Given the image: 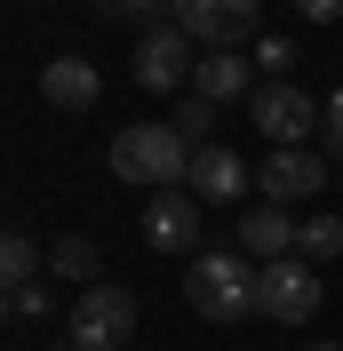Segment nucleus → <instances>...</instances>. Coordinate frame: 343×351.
I'll use <instances>...</instances> for the list:
<instances>
[{
  "label": "nucleus",
  "instance_id": "1",
  "mask_svg": "<svg viewBox=\"0 0 343 351\" xmlns=\"http://www.w3.org/2000/svg\"><path fill=\"white\" fill-rule=\"evenodd\" d=\"M184 295H192L200 319L232 328V319L263 311V271L239 256V247H208V256H192V271H184Z\"/></svg>",
  "mask_w": 343,
  "mask_h": 351
},
{
  "label": "nucleus",
  "instance_id": "2",
  "mask_svg": "<svg viewBox=\"0 0 343 351\" xmlns=\"http://www.w3.org/2000/svg\"><path fill=\"white\" fill-rule=\"evenodd\" d=\"M112 176L120 184H152V192H176L192 176V144L168 120H128V128L112 136Z\"/></svg>",
  "mask_w": 343,
  "mask_h": 351
},
{
  "label": "nucleus",
  "instance_id": "3",
  "mask_svg": "<svg viewBox=\"0 0 343 351\" xmlns=\"http://www.w3.org/2000/svg\"><path fill=\"white\" fill-rule=\"evenodd\" d=\"M248 120H256V136L272 152H311V128H327V104H311L296 80H263Z\"/></svg>",
  "mask_w": 343,
  "mask_h": 351
},
{
  "label": "nucleus",
  "instance_id": "4",
  "mask_svg": "<svg viewBox=\"0 0 343 351\" xmlns=\"http://www.w3.org/2000/svg\"><path fill=\"white\" fill-rule=\"evenodd\" d=\"M128 335H136V287L104 280V287H88V295H72V335H64V343H80V351H120Z\"/></svg>",
  "mask_w": 343,
  "mask_h": 351
},
{
  "label": "nucleus",
  "instance_id": "5",
  "mask_svg": "<svg viewBox=\"0 0 343 351\" xmlns=\"http://www.w3.org/2000/svg\"><path fill=\"white\" fill-rule=\"evenodd\" d=\"M192 80H200V48H192V32L176 16L136 40V88L144 96H176V88H192Z\"/></svg>",
  "mask_w": 343,
  "mask_h": 351
},
{
  "label": "nucleus",
  "instance_id": "6",
  "mask_svg": "<svg viewBox=\"0 0 343 351\" xmlns=\"http://www.w3.org/2000/svg\"><path fill=\"white\" fill-rule=\"evenodd\" d=\"M320 304H327V295H320V271H311L303 256L263 263V319H279V328H303Z\"/></svg>",
  "mask_w": 343,
  "mask_h": 351
},
{
  "label": "nucleus",
  "instance_id": "7",
  "mask_svg": "<svg viewBox=\"0 0 343 351\" xmlns=\"http://www.w3.org/2000/svg\"><path fill=\"white\" fill-rule=\"evenodd\" d=\"M144 247H152V256H192V247H200V199L192 192H152Z\"/></svg>",
  "mask_w": 343,
  "mask_h": 351
},
{
  "label": "nucleus",
  "instance_id": "8",
  "mask_svg": "<svg viewBox=\"0 0 343 351\" xmlns=\"http://www.w3.org/2000/svg\"><path fill=\"white\" fill-rule=\"evenodd\" d=\"M320 184H327V160L320 152H272V160H256L263 208H296V199H311Z\"/></svg>",
  "mask_w": 343,
  "mask_h": 351
},
{
  "label": "nucleus",
  "instance_id": "9",
  "mask_svg": "<svg viewBox=\"0 0 343 351\" xmlns=\"http://www.w3.org/2000/svg\"><path fill=\"white\" fill-rule=\"evenodd\" d=\"M256 56L248 48H208L200 56V80H192V96H208V104H256Z\"/></svg>",
  "mask_w": 343,
  "mask_h": 351
},
{
  "label": "nucleus",
  "instance_id": "10",
  "mask_svg": "<svg viewBox=\"0 0 343 351\" xmlns=\"http://www.w3.org/2000/svg\"><path fill=\"white\" fill-rule=\"evenodd\" d=\"M104 96V72L88 64L80 48H64V56H48L40 64V104H56V112H88Z\"/></svg>",
  "mask_w": 343,
  "mask_h": 351
},
{
  "label": "nucleus",
  "instance_id": "11",
  "mask_svg": "<svg viewBox=\"0 0 343 351\" xmlns=\"http://www.w3.org/2000/svg\"><path fill=\"white\" fill-rule=\"evenodd\" d=\"M296 232H303V223H287V208H263V199H256V208L239 216V240L232 247L263 271V263H287V256H296Z\"/></svg>",
  "mask_w": 343,
  "mask_h": 351
},
{
  "label": "nucleus",
  "instance_id": "12",
  "mask_svg": "<svg viewBox=\"0 0 343 351\" xmlns=\"http://www.w3.org/2000/svg\"><path fill=\"white\" fill-rule=\"evenodd\" d=\"M248 184H256V168H248L239 152H224V144H208V152H192V176H184V192H192L200 208H208V199H239Z\"/></svg>",
  "mask_w": 343,
  "mask_h": 351
},
{
  "label": "nucleus",
  "instance_id": "13",
  "mask_svg": "<svg viewBox=\"0 0 343 351\" xmlns=\"http://www.w3.org/2000/svg\"><path fill=\"white\" fill-rule=\"evenodd\" d=\"M176 24L192 32V40H215V48H239V32H256V8L248 0H184Z\"/></svg>",
  "mask_w": 343,
  "mask_h": 351
},
{
  "label": "nucleus",
  "instance_id": "14",
  "mask_svg": "<svg viewBox=\"0 0 343 351\" xmlns=\"http://www.w3.org/2000/svg\"><path fill=\"white\" fill-rule=\"evenodd\" d=\"M48 280H72L80 295H88V287H104V256H96V240H88V232L48 240Z\"/></svg>",
  "mask_w": 343,
  "mask_h": 351
},
{
  "label": "nucleus",
  "instance_id": "15",
  "mask_svg": "<svg viewBox=\"0 0 343 351\" xmlns=\"http://www.w3.org/2000/svg\"><path fill=\"white\" fill-rule=\"evenodd\" d=\"M40 240H32V232H8V240H0V271H8V287H32L40 280Z\"/></svg>",
  "mask_w": 343,
  "mask_h": 351
},
{
  "label": "nucleus",
  "instance_id": "16",
  "mask_svg": "<svg viewBox=\"0 0 343 351\" xmlns=\"http://www.w3.org/2000/svg\"><path fill=\"white\" fill-rule=\"evenodd\" d=\"M168 128L184 136L192 152H208V144H215V104H208V96H176V120H168Z\"/></svg>",
  "mask_w": 343,
  "mask_h": 351
},
{
  "label": "nucleus",
  "instance_id": "17",
  "mask_svg": "<svg viewBox=\"0 0 343 351\" xmlns=\"http://www.w3.org/2000/svg\"><path fill=\"white\" fill-rule=\"evenodd\" d=\"M296 256H303V263H327V256H343V216H303V232H296Z\"/></svg>",
  "mask_w": 343,
  "mask_h": 351
},
{
  "label": "nucleus",
  "instance_id": "18",
  "mask_svg": "<svg viewBox=\"0 0 343 351\" xmlns=\"http://www.w3.org/2000/svg\"><path fill=\"white\" fill-rule=\"evenodd\" d=\"M248 56H256V72H263V80H287V64H296V40H279V32H263V40L248 48Z\"/></svg>",
  "mask_w": 343,
  "mask_h": 351
},
{
  "label": "nucleus",
  "instance_id": "19",
  "mask_svg": "<svg viewBox=\"0 0 343 351\" xmlns=\"http://www.w3.org/2000/svg\"><path fill=\"white\" fill-rule=\"evenodd\" d=\"M8 319H16V328L48 319V280H32V287H8Z\"/></svg>",
  "mask_w": 343,
  "mask_h": 351
},
{
  "label": "nucleus",
  "instance_id": "20",
  "mask_svg": "<svg viewBox=\"0 0 343 351\" xmlns=\"http://www.w3.org/2000/svg\"><path fill=\"white\" fill-rule=\"evenodd\" d=\"M112 16H120V24H144V32H160V24H168V16H160V8H144V0H120Z\"/></svg>",
  "mask_w": 343,
  "mask_h": 351
},
{
  "label": "nucleus",
  "instance_id": "21",
  "mask_svg": "<svg viewBox=\"0 0 343 351\" xmlns=\"http://www.w3.org/2000/svg\"><path fill=\"white\" fill-rule=\"evenodd\" d=\"M320 136H327V152H343V88L327 96V128H320Z\"/></svg>",
  "mask_w": 343,
  "mask_h": 351
},
{
  "label": "nucleus",
  "instance_id": "22",
  "mask_svg": "<svg viewBox=\"0 0 343 351\" xmlns=\"http://www.w3.org/2000/svg\"><path fill=\"white\" fill-rule=\"evenodd\" d=\"M303 351H343V343H327V335H320V343H303Z\"/></svg>",
  "mask_w": 343,
  "mask_h": 351
},
{
  "label": "nucleus",
  "instance_id": "23",
  "mask_svg": "<svg viewBox=\"0 0 343 351\" xmlns=\"http://www.w3.org/2000/svg\"><path fill=\"white\" fill-rule=\"evenodd\" d=\"M56 351H80V343H56Z\"/></svg>",
  "mask_w": 343,
  "mask_h": 351
}]
</instances>
